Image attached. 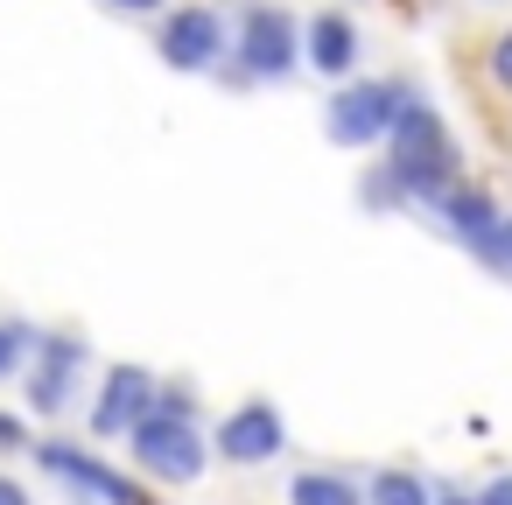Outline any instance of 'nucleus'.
Returning a JSON list of instances; mask_svg holds the SVG:
<instances>
[{
    "label": "nucleus",
    "mask_w": 512,
    "mask_h": 505,
    "mask_svg": "<svg viewBox=\"0 0 512 505\" xmlns=\"http://www.w3.org/2000/svg\"><path fill=\"white\" fill-rule=\"evenodd\" d=\"M379 148H386V169H393V183H400L407 204H428V211H435V204L463 183V155H456L449 127H442L435 99L414 92V85H400V106H393Z\"/></svg>",
    "instance_id": "1"
},
{
    "label": "nucleus",
    "mask_w": 512,
    "mask_h": 505,
    "mask_svg": "<svg viewBox=\"0 0 512 505\" xmlns=\"http://www.w3.org/2000/svg\"><path fill=\"white\" fill-rule=\"evenodd\" d=\"M225 29H232L225 57H239V64H218V85L246 92V85H281V78L302 71V22L281 0H246L239 22H225Z\"/></svg>",
    "instance_id": "2"
},
{
    "label": "nucleus",
    "mask_w": 512,
    "mask_h": 505,
    "mask_svg": "<svg viewBox=\"0 0 512 505\" xmlns=\"http://www.w3.org/2000/svg\"><path fill=\"white\" fill-rule=\"evenodd\" d=\"M127 456L141 477L155 484H197L204 463H211V442L197 435V421H169V414H141L127 428Z\"/></svg>",
    "instance_id": "3"
},
{
    "label": "nucleus",
    "mask_w": 512,
    "mask_h": 505,
    "mask_svg": "<svg viewBox=\"0 0 512 505\" xmlns=\"http://www.w3.org/2000/svg\"><path fill=\"white\" fill-rule=\"evenodd\" d=\"M155 50H162L169 71H183V78H211V71L225 64V50H232V29H225L218 8H204V0H183V8H162V22H155Z\"/></svg>",
    "instance_id": "4"
},
{
    "label": "nucleus",
    "mask_w": 512,
    "mask_h": 505,
    "mask_svg": "<svg viewBox=\"0 0 512 505\" xmlns=\"http://www.w3.org/2000/svg\"><path fill=\"white\" fill-rule=\"evenodd\" d=\"M400 85L407 78H344L323 106V141L330 148H379L386 141V120L400 106Z\"/></svg>",
    "instance_id": "5"
},
{
    "label": "nucleus",
    "mask_w": 512,
    "mask_h": 505,
    "mask_svg": "<svg viewBox=\"0 0 512 505\" xmlns=\"http://www.w3.org/2000/svg\"><path fill=\"white\" fill-rule=\"evenodd\" d=\"M57 484H71L85 505H162L141 477H127V470H113L106 456H92V449H78V442H36L29 449Z\"/></svg>",
    "instance_id": "6"
},
{
    "label": "nucleus",
    "mask_w": 512,
    "mask_h": 505,
    "mask_svg": "<svg viewBox=\"0 0 512 505\" xmlns=\"http://www.w3.org/2000/svg\"><path fill=\"white\" fill-rule=\"evenodd\" d=\"M85 358H92L85 337H71V330H36V351H29V365L15 372L22 393H29V407H36V414H64L71 393H78Z\"/></svg>",
    "instance_id": "7"
},
{
    "label": "nucleus",
    "mask_w": 512,
    "mask_h": 505,
    "mask_svg": "<svg viewBox=\"0 0 512 505\" xmlns=\"http://www.w3.org/2000/svg\"><path fill=\"white\" fill-rule=\"evenodd\" d=\"M281 449H288V421H281L274 400H239V407L218 421V435H211V456H225V463H239V470H260V463H274Z\"/></svg>",
    "instance_id": "8"
},
{
    "label": "nucleus",
    "mask_w": 512,
    "mask_h": 505,
    "mask_svg": "<svg viewBox=\"0 0 512 505\" xmlns=\"http://www.w3.org/2000/svg\"><path fill=\"white\" fill-rule=\"evenodd\" d=\"M155 386H162V379H155L148 365H127V358H120V365H106L99 400H92V435H99V442H120V435L155 407Z\"/></svg>",
    "instance_id": "9"
},
{
    "label": "nucleus",
    "mask_w": 512,
    "mask_h": 505,
    "mask_svg": "<svg viewBox=\"0 0 512 505\" xmlns=\"http://www.w3.org/2000/svg\"><path fill=\"white\" fill-rule=\"evenodd\" d=\"M358 50H365V36H358V22H351L344 8L302 15V64H309L316 78H330V85L358 78Z\"/></svg>",
    "instance_id": "10"
},
{
    "label": "nucleus",
    "mask_w": 512,
    "mask_h": 505,
    "mask_svg": "<svg viewBox=\"0 0 512 505\" xmlns=\"http://www.w3.org/2000/svg\"><path fill=\"white\" fill-rule=\"evenodd\" d=\"M435 218L449 225V239H456V246H470V239H484V232H491L505 211L491 204V190H484V183H456V190L435 204Z\"/></svg>",
    "instance_id": "11"
},
{
    "label": "nucleus",
    "mask_w": 512,
    "mask_h": 505,
    "mask_svg": "<svg viewBox=\"0 0 512 505\" xmlns=\"http://www.w3.org/2000/svg\"><path fill=\"white\" fill-rule=\"evenodd\" d=\"M288 505H365V484L351 470H295Z\"/></svg>",
    "instance_id": "12"
},
{
    "label": "nucleus",
    "mask_w": 512,
    "mask_h": 505,
    "mask_svg": "<svg viewBox=\"0 0 512 505\" xmlns=\"http://www.w3.org/2000/svg\"><path fill=\"white\" fill-rule=\"evenodd\" d=\"M365 505H428V477L407 463H386L365 477Z\"/></svg>",
    "instance_id": "13"
},
{
    "label": "nucleus",
    "mask_w": 512,
    "mask_h": 505,
    "mask_svg": "<svg viewBox=\"0 0 512 505\" xmlns=\"http://www.w3.org/2000/svg\"><path fill=\"white\" fill-rule=\"evenodd\" d=\"M463 253H470L477 267H491V274H512V218H498V225H491L484 239H470Z\"/></svg>",
    "instance_id": "14"
},
{
    "label": "nucleus",
    "mask_w": 512,
    "mask_h": 505,
    "mask_svg": "<svg viewBox=\"0 0 512 505\" xmlns=\"http://www.w3.org/2000/svg\"><path fill=\"white\" fill-rule=\"evenodd\" d=\"M29 351H36V323H8V316H0V379H15L29 365Z\"/></svg>",
    "instance_id": "15"
},
{
    "label": "nucleus",
    "mask_w": 512,
    "mask_h": 505,
    "mask_svg": "<svg viewBox=\"0 0 512 505\" xmlns=\"http://www.w3.org/2000/svg\"><path fill=\"white\" fill-rule=\"evenodd\" d=\"M358 204H365V211H407V197H400V183H393V169H386V162H372V169H365Z\"/></svg>",
    "instance_id": "16"
},
{
    "label": "nucleus",
    "mask_w": 512,
    "mask_h": 505,
    "mask_svg": "<svg viewBox=\"0 0 512 505\" xmlns=\"http://www.w3.org/2000/svg\"><path fill=\"white\" fill-rule=\"evenodd\" d=\"M484 64H491V85L512 99V29H498V43H491V57H484Z\"/></svg>",
    "instance_id": "17"
},
{
    "label": "nucleus",
    "mask_w": 512,
    "mask_h": 505,
    "mask_svg": "<svg viewBox=\"0 0 512 505\" xmlns=\"http://www.w3.org/2000/svg\"><path fill=\"white\" fill-rule=\"evenodd\" d=\"M0 449H8V456H15V449H36L29 421H22V414H8V407H0Z\"/></svg>",
    "instance_id": "18"
},
{
    "label": "nucleus",
    "mask_w": 512,
    "mask_h": 505,
    "mask_svg": "<svg viewBox=\"0 0 512 505\" xmlns=\"http://www.w3.org/2000/svg\"><path fill=\"white\" fill-rule=\"evenodd\" d=\"M428 505H477V491H463V484H428Z\"/></svg>",
    "instance_id": "19"
},
{
    "label": "nucleus",
    "mask_w": 512,
    "mask_h": 505,
    "mask_svg": "<svg viewBox=\"0 0 512 505\" xmlns=\"http://www.w3.org/2000/svg\"><path fill=\"white\" fill-rule=\"evenodd\" d=\"M477 505H512V470H498V477L477 491Z\"/></svg>",
    "instance_id": "20"
},
{
    "label": "nucleus",
    "mask_w": 512,
    "mask_h": 505,
    "mask_svg": "<svg viewBox=\"0 0 512 505\" xmlns=\"http://www.w3.org/2000/svg\"><path fill=\"white\" fill-rule=\"evenodd\" d=\"M0 505H36V498H29V484H22V477L0 470Z\"/></svg>",
    "instance_id": "21"
},
{
    "label": "nucleus",
    "mask_w": 512,
    "mask_h": 505,
    "mask_svg": "<svg viewBox=\"0 0 512 505\" xmlns=\"http://www.w3.org/2000/svg\"><path fill=\"white\" fill-rule=\"evenodd\" d=\"M113 15H162V0H106Z\"/></svg>",
    "instance_id": "22"
}]
</instances>
